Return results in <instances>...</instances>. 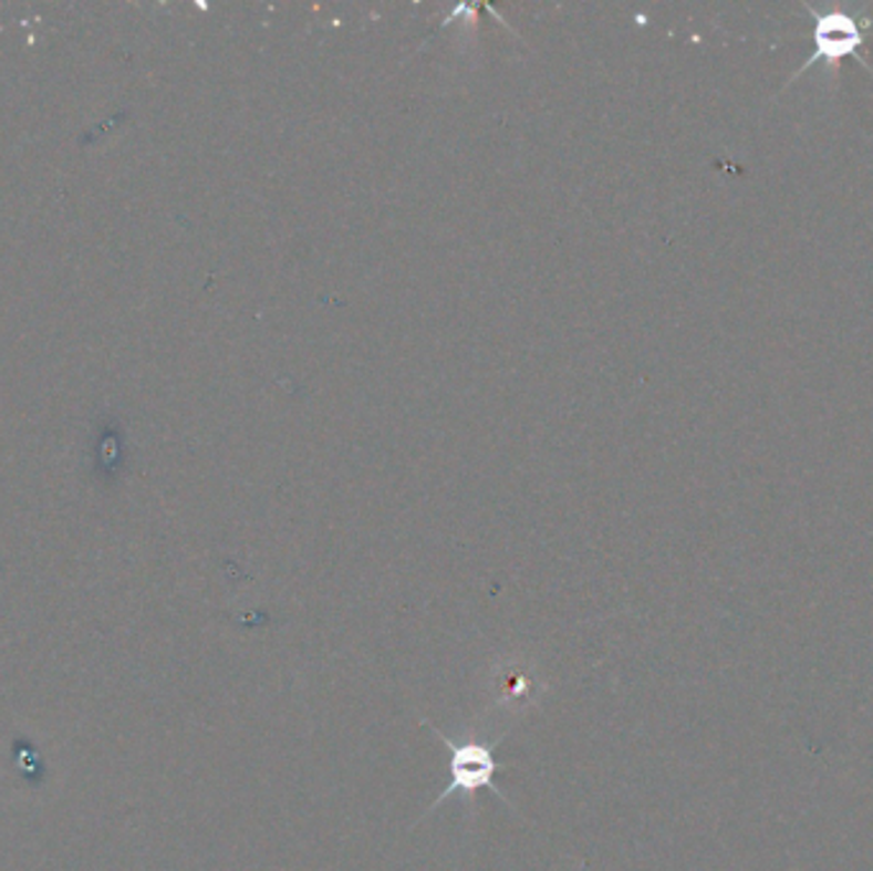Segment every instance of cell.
Here are the masks:
<instances>
[{
    "instance_id": "6da1fadb",
    "label": "cell",
    "mask_w": 873,
    "mask_h": 871,
    "mask_svg": "<svg viewBox=\"0 0 873 871\" xmlns=\"http://www.w3.org/2000/svg\"><path fill=\"white\" fill-rule=\"evenodd\" d=\"M427 726L435 732L439 738H443L447 751H450V782H447L445 792L439 795V798L432 802V810H437V805H443L445 800H450L453 795L457 798H463L468 808H472V800H476L478 790H490L498 798H503V792L498 790L496 785V775H501V771L509 767L503 765V761H498L496 757V744H488V742H480L478 736H468L465 742H455V738L447 736L445 732H439L437 726H432L427 720ZM509 802V800H506Z\"/></svg>"
},
{
    "instance_id": "7a4b0ae2",
    "label": "cell",
    "mask_w": 873,
    "mask_h": 871,
    "mask_svg": "<svg viewBox=\"0 0 873 871\" xmlns=\"http://www.w3.org/2000/svg\"><path fill=\"white\" fill-rule=\"evenodd\" d=\"M861 23L845 13H828L814 21V54L812 60H828L830 64L845 60L861 46Z\"/></svg>"
}]
</instances>
